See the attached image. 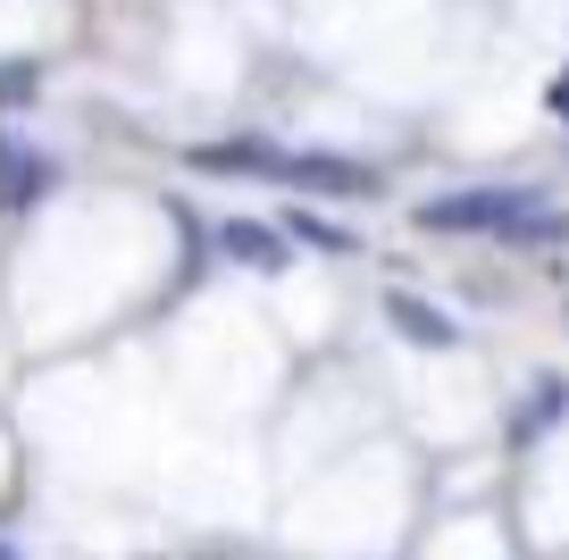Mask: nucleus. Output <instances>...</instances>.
Wrapping results in <instances>:
<instances>
[{
    "instance_id": "obj_1",
    "label": "nucleus",
    "mask_w": 569,
    "mask_h": 560,
    "mask_svg": "<svg viewBox=\"0 0 569 560\" xmlns=\"http://www.w3.org/2000/svg\"><path fill=\"white\" fill-rule=\"evenodd\" d=\"M427 227H445V234H545V218H528L519 193H445L427 210Z\"/></svg>"
},
{
    "instance_id": "obj_2",
    "label": "nucleus",
    "mask_w": 569,
    "mask_h": 560,
    "mask_svg": "<svg viewBox=\"0 0 569 560\" xmlns=\"http://www.w3.org/2000/svg\"><path fill=\"white\" fill-rule=\"evenodd\" d=\"M386 310H393V327H402V334H419L427 351H445V343H452V318H445V310H427V301H410V293H393Z\"/></svg>"
},
{
    "instance_id": "obj_3",
    "label": "nucleus",
    "mask_w": 569,
    "mask_h": 560,
    "mask_svg": "<svg viewBox=\"0 0 569 560\" xmlns=\"http://www.w3.org/2000/svg\"><path fill=\"white\" fill-rule=\"evenodd\" d=\"M227 251H234V260H260V268L284 260V243H277V234H260V227H227Z\"/></svg>"
},
{
    "instance_id": "obj_4",
    "label": "nucleus",
    "mask_w": 569,
    "mask_h": 560,
    "mask_svg": "<svg viewBox=\"0 0 569 560\" xmlns=\"http://www.w3.org/2000/svg\"><path fill=\"white\" fill-rule=\"evenodd\" d=\"M561 402H569V386H536V410H528V427H536V419L552 427V419H561Z\"/></svg>"
},
{
    "instance_id": "obj_5",
    "label": "nucleus",
    "mask_w": 569,
    "mask_h": 560,
    "mask_svg": "<svg viewBox=\"0 0 569 560\" xmlns=\"http://www.w3.org/2000/svg\"><path fill=\"white\" fill-rule=\"evenodd\" d=\"M0 560H18V552H9V543H0Z\"/></svg>"
}]
</instances>
